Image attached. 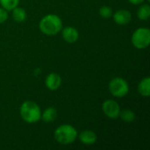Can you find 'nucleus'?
Wrapping results in <instances>:
<instances>
[{
    "label": "nucleus",
    "instance_id": "nucleus-1",
    "mask_svg": "<svg viewBox=\"0 0 150 150\" xmlns=\"http://www.w3.org/2000/svg\"><path fill=\"white\" fill-rule=\"evenodd\" d=\"M40 30L46 35H55L62 29V21L56 14H47L44 16L39 24Z\"/></svg>",
    "mask_w": 150,
    "mask_h": 150
},
{
    "label": "nucleus",
    "instance_id": "nucleus-2",
    "mask_svg": "<svg viewBox=\"0 0 150 150\" xmlns=\"http://www.w3.org/2000/svg\"><path fill=\"white\" fill-rule=\"evenodd\" d=\"M19 113L21 119L28 124L37 123L41 119V110L40 106L38 104L31 100L22 103L19 109Z\"/></svg>",
    "mask_w": 150,
    "mask_h": 150
},
{
    "label": "nucleus",
    "instance_id": "nucleus-3",
    "mask_svg": "<svg viewBox=\"0 0 150 150\" xmlns=\"http://www.w3.org/2000/svg\"><path fill=\"white\" fill-rule=\"evenodd\" d=\"M77 130L69 124H63L59 126L54 132L55 141L61 145H70L77 138Z\"/></svg>",
    "mask_w": 150,
    "mask_h": 150
},
{
    "label": "nucleus",
    "instance_id": "nucleus-4",
    "mask_svg": "<svg viewBox=\"0 0 150 150\" xmlns=\"http://www.w3.org/2000/svg\"><path fill=\"white\" fill-rule=\"evenodd\" d=\"M132 44L138 49L147 48L150 44V30L148 27H140L136 29L131 38Z\"/></svg>",
    "mask_w": 150,
    "mask_h": 150
},
{
    "label": "nucleus",
    "instance_id": "nucleus-5",
    "mask_svg": "<svg viewBox=\"0 0 150 150\" xmlns=\"http://www.w3.org/2000/svg\"><path fill=\"white\" fill-rule=\"evenodd\" d=\"M108 89L113 97L123 98L129 92V84L127 80L122 77H114L109 82Z\"/></svg>",
    "mask_w": 150,
    "mask_h": 150
},
{
    "label": "nucleus",
    "instance_id": "nucleus-6",
    "mask_svg": "<svg viewBox=\"0 0 150 150\" xmlns=\"http://www.w3.org/2000/svg\"><path fill=\"white\" fill-rule=\"evenodd\" d=\"M120 110V105L113 99H106L102 104V111L109 119L114 120L119 118Z\"/></svg>",
    "mask_w": 150,
    "mask_h": 150
},
{
    "label": "nucleus",
    "instance_id": "nucleus-7",
    "mask_svg": "<svg viewBox=\"0 0 150 150\" xmlns=\"http://www.w3.org/2000/svg\"><path fill=\"white\" fill-rule=\"evenodd\" d=\"M113 21L119 25H126L132 20V14L126 9H120L112 14Z\"/></svg>",
    "mask_w": 150,
    "mask_h": 150
},
{
    "label": "nucleus",
    "instance_id": "nucleus-8",
    "mask_svg": "<svg viewBox=\"0 0 150 150\" xmlns=\"http://www.w3.org/2000/svg\"><path fill=\"white\" fill-rule=\"evenodd\" d=\"M45 85L49 91H56L62 85V77L55 72L49 73L45 80Z\"/></svg>",
    "mask_w": 150,
    "mask_h": 150
},
{
    "label": "nucleus",
    "instance_id": "nucleus-9",
    "mask_svg": "<svg viewBox=\"0 0 150 150\" xmlns=\"http://www.w3.org/2000/svg\"><path fill=\"white\" fill-rule=\"evenodd\" d=\"M62 35L63 40L68 43H75L79 38V33L77 29L73 26H67L62 29Z\"/></svg>",
    "mask_w": 150,
    "mask_h": 150
},
{
    "label": "nucleus",
    "instance_id": "nucleus-10",
    "mask_svg": "<svg viewBox=\"0 0 150 150\" xmlns=\"http://www.w3.org/2000/svg\"><path fill=\"white\" fill-rule=\"evenodd\" d=\"M80 140V142L84 144V145H93L94 143H96L97 140H98V136L96 134V133L92 130H83L82 131L78 136H77Z\"/></svg>",
    "mask_w": 150,
    "mask_h": 150
},
{
    "label": "nucleus",
    "instance_id": "nucleus-11",
    "mask_svg": "<svg viewBox=\"0 0 150 150\" xmlns=\"http://www.w3.org/2000/svg\"><path fill=\"white\" fill-rule=\"evenodd\" d=\"M58 116L57 110L54 107H47L46 110H44L43 112H41V119L46 123H51L54 122Z\"/></svg>",
    "mask_w": 150,
    "mask_h": 150
},
{
    "label": "nucleus",
    "instance_id": "nucleus-12",
    "mask_svg": "<svg viewBox=\"0 0 150 150\" xmlns=\"http://www.w3.org/2000/svg\"><path fill=\"white\" fill-rule=\"evenodd\" d=\"M138 91L141 96L148 98L150 96V77L147 76L141 80L138 84Z\"/></svg>",
    "mask_w": 150,
    "mask_h": 150
},
{
    "label": "nucleus",
    "instance_id": "nucleus-13",
    "mask_svg": "<svg viewBox=\"0 0 150 150\" xmlns=\"http://www.w3.org/2000/svg\"><path fill=\"white\" fill-rule=\"evenodd\" d=\"M11 11H12L11 17H12V18H13V20L15 22L21 23V22H24L26 19L27 14H26V11H25V9L17 6Z\"/></svg>",
    "mask_w": 150,
    "mask_h": 150
},
{
    "label": "nucleus",
    "instance_id": "nucleus-14",
    "mask_svg": "<svg viewBox=\"0 0 150 150\" xmlns=\"http://www.w3.org/2000/svg\"><path fill=\"white\" fill-rule=\"evenodd\" d=\"M137 16L139 19L141 20H148L150 17V6L148 4H142L138 11H137Z\"/></svg>",
    "mask_w": 150,
    "mask_h": 150
},
{
    "label": "nucleus",
    "instance_id": "nucleus-15",
    "mask_svg": "<svg viewBox=\"0 0 150 150\" xmlns=\"http://www.w3.org/2000/svg\"><path fill=\"white\" fill-rule=\"evenodd\" d=\"M121 118V120L123 121H125L126 123H132L133 121H134L136 116H135V113L130 110V109H124V110H120V116Z\"/></svg>",
    "mask_w": 150,
    "mask_h": 150
},
{
    "label": "nucleus",
    "instance_id": "nucleus-16",
    "mask_svg": "<svg viewBox=\"0 0 150 150\" xmlns=\"http://www.w3.org/2000/svg\"><path fill=\"white\" fill-rule=\"evenodd\" d=\"M19 1L20 0H0V4L4 9L10 11L18 5Z\"/></svg>",
    "mask_w": 150,
    "mask_h": 150
},
{
    "label": "nucleus",
    "instance_id": "nucleus-17",
    "mask_svg": "<svg viewBox=\"0 0 150 150\" xmlns=\"http://www.w3.org/2000/svg\"><path fill=\"white\" fill-rule=\"evenodd\" d=\"M98 13H99L100 17H102L103 18H112V16L113 14V11H112V7H110L108 5H104V6L100 7Z\"/></svg>",
    "mask_w": 150,
    "mask_h": 150
},
{
    "label": "nucleus",
    "instance_id": "nucleus-18",
    "mask_svg": "<svg viewBox=\"0 0 150 150\" xmlns=\"http://www.w3.org/2000/svg\"><path fill=\"white\" fill-rule=\"evenodd\" d=\"M8 17H9L8 11H6L3 7H0V24H3L4 22H5Z\"/></svg>",
    "mask_w": 150,
    "mask_h": 150
},
{
    "label": "nucleus",
    "instance_id": "nucleus-19",
    "mask_svg": "<svg viewBox=\"0 0 150 150\" xmlns=\"http://www.w3.org/2000/svg\"><path fill=\"white\" fill-rule=\"evenodd\" d=\"M130 4H134V5H139V4H143V2L145 0H127Z\"/></svg>",
    "mask_w": 150,
    "mask_h": 150
},
{
    "label": "nucleus",
    "instance_id": "nucleus-20",
    "mask_svg": "<svg viewBox=\"0 0 150 150\" xmlns=\"http://www.w3.org/2000/svg\"><path fill=\"white\" fill-rule=\"evenodd\" d=\"M147 1H148V2H149V1H150V0H147Z\"/></svg>",
    "mask_w": 150,
    "mask_h": 150
}]
</instances>
